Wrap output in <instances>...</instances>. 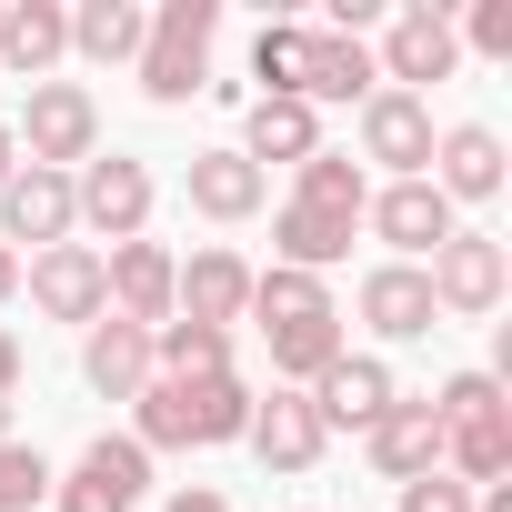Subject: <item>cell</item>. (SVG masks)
I'll return each mask as SVG.
<instances>
[{
    "label": "cell",
    "mask_w": 512,
    "mask_h": 512,
    "mask_svg": "<svg viewBox=\"0 0 512 512\" xmlns=\"http://www.w3.org/2000/svg\"><path fill=\"white\" fill-rule=\"evenodd\" d=\"M0 442H11V402H0Z\"/></svg>",
    "instance_id": "8d00e7d4"
},
{
    "label": "cell",
    "mask_w": 512,
    "mask_h": 512,
    "mask_svg": "<svg viewBox=\"0 0 512 512\" xmlns=\"http://www.w3.org/2000/svg\"><path fill=\"white\" fill-rule=\"evenodd\" d=\"M422 282H432V312L442 322H492L502 292H512V251L492 231H452L432 262H422Z\"/></svg>",
    "instance_id": "5b68a950"
},
{
    "label": "cell",
    "mask_w": 512,
    "mask_h": 512,
    "mask_svg": "<svg viewBox=\"0 0 512 512\" xmlns=\"http://www.w3.org/2000/svg\"><path fill=\"white\" fill-rule=\"evenodd\" d=\"M362 161H382L392 181L432 171V101L422 91H372L362 101Z\"/></svg>",
    "instance_id": "7c38bea8"
},
{
    "label": "cell",
    "mask_w": 512,
    "mask_h": 512,
    "mask_svg": "<svg viewBox=\"0 0 512 512\" xmlns=\"http://www.w3.org/2000/svg\"><path fill=\"white\" fill-rule=\"evenodd\" d=\"M362 231L392 241V262H432V251H442L462 221H452V201H442L432 181H382V191L362 201Z\"/></svg>",
    "instance_id": "30bf717a"
},
{
    "label": "cell",
    "mask_w": 512,
    "mask_h": 512,
    "mask_svg": "<svg viewBox=\"0 0 512 512\" xmlns=\"http://www.w3.org/2000/svg\"><path fill=\"white\" fill-rule=\"evenodd\" d=\"M292 201H302V211H342V221H362V201H372V171H362L352 151H312V161L292 171Z\"/></svg>",
    "instance_id": "83f0119b"
},
{
    "label": "cell",
    "mask_w": 512,
    "mask_h": 512,
    "mask_svg": "<svg viewBox=\"0 0 512 512\" xmlns=\"http://www.w3.org/2000/svg\"><path fill=\"white\" fill-rule=\"evenodd\" d=\"M241 442L262 452V472H312V462L332 452V432H322L312 392H282V382H272V402L251 392V432H241Z\"/></svg>",
    "instance_id": "4fadbf2b"
},
{
    "label": "cell",
    "mask_w": 512,
    "mask_h": 512,
    "mask_svg": "<svg viewBox=\"0 0 512 512\" xmlns=\"http://www.w3.org/2000/svg\"><path fill=\"white\" fill-rule=\"evenodd\" d=\"M332 312V282H312V272H251V302H241V322H262V342L272 332H292V322H322Z\"/></svg>",
    "instance_id": "d4e9b609"
},
{
    "label": "cell",
    "mask_w": 512,
    "mask_h": 512,
    "mask_svg": "<svg viewBox=\"0 0 512 512\" xmlns=\"http://www.w3.org/2000/svg\"><path fill=\"white\" fill-rule=\"evenodd\" d=\"M81 231V201H71V171H11L0 181V251L11 241H71Z\"/></svg>",
    "instance_id": "9a60e30c"
},
{
    "label": "cell",
    "mask_w": 512,
    "mask_h": 512,
    "mask_svg": "<svg viewBox=\"0 0 512 512\" xmlns=\"http://www.w3.org/2000/svg\"><path fill=\"white\" fill-rule=\"evenodd\" d=\"M452 211L462 201H492L502 191V131H482V121H452V131H432V171H422Z\"/></svg>",
    "instance_id": "ac0fdd59"
},
{
    "label": "cell",
    "mask_w": 512,
    "mask_h": 512,
    "mask_svg": "<svg viewBox=\"0 0 512 512\" xmlns=\"http://www.w3.org/2000/svg\"><path fill=\"white\" fill-rule=\"evenodd\" d=\"M51 502V462L31 442H0V512H41Z\"/></svg>",
    "instance_id": "f546056e"
},
{
    "label": "cell",
    "mask_w": 512,
    "mask_h": 512,
    "mask_svg": "<svg viewBox=\"0 0 512 512\" xmlns=\"http://www.w3.org/2000/svg\"><path fill=\"white\" fill-rule=\"evenodd\" d=\"M241 302H251V262L241 251H191V262L171 272V322H201V332H231L241 322Z\"/></svg>",
    "instance_id": "5bb4252c"
},
{
    "label": "cell",
    "mask_w": 512,
    "mask_h": 512,
    "mask_svg": "<svg viewBox=\"0 0 512 512\" xmlns=\"http://www.w3.org/2000/svg\"><path fill=\"white\" fill-rule=\"evenodd\" d=\"M241 432H251V382L241 372H201V382L151 372L141 402H131V442L141 452H221Z\"/></svg>",
    "instance_id": "6da1fadb"
},
{
    "label": "cell",
    "mask_w": 512,
    "mask_h": 512,
    "mask_svg": "<svg viewBox=\"0 0 512 512\" xmlns=\"http://www.w3.org/2000/svg\"><path fill=\"white\" fill-rule=\"evenodd\" d=\"M61 51H71L61 0H0V81H51Z\"/></svg>",
    "instance_id": "ffe728a7"
},
{
    "label": "cell",
    "mask_w": 512,
    "mask_h": 512,
    "mask_svg": "<svg viewBox=\"0 0 512 512\" xmlns=\"http://www.w3.org/2000/svg\"><path fill=\"white\" fill-rule=\"evenodd\" d=\"M362 452H372V472L382 482H422V472H442V422H432V392L412 402V392H392V412L362 432Z\"/></svg>",
    "instance_id": "e0dca14e"
},
{
    "label": "cell",
    "mask_w": 512,
    "mask_h": 512,
    "mask_svg": "<svg viewBox=\"0 0 512 512\" xmlns=\"http://www.w3.org/2000/svg\"><path fill=\"white\" fill-rule=\"evenodd\" d=\"M141 31H151V11H141V0H81V11H71V51L81 61H141Z\"/></svg>",
    "instance_id": "484cf974"
},
{
    "label": "cell",
    "mask_w": 512,
    "mask_h": 512,
    "mask_svg": "<svg viewBox=\"0 0 512 512\" xmlns=\"http://www.w3.org/2000/svg\"><path fill=\"white\" fill-rule=\"evenodd\" d=\"M151 492V452L131 432H101L71 472H51V512H141Z\"/></svg>",
    "instance_id": "52a82bcc"
},
{
    "label": "cell",
    "mask_w": 512,
    "mask_h": 512,
    "mask_svg": "<svg viewBox=\"0 0 512 512\" xmlns=\"http://www.w3.org/2000/svg\"><path fill=\"white\" fill-rule=\"evenodd\" d=\"M171 251L141 231V241H111L101 251V282H111V322H131V332H161L171 322Z\"/></svg>",
    "instance_id": "8fae6325"
},
{
    "label": "cell",
    "mask_w": 512,
    "mask_h": 512,
    "mask_svg": "<svg viewBox=\"0 0 512 512\" xmlns=\"http://www.w3.org/2000/svg\"><path fill=\"white\" fill-rule=\"evenodd\" d=\"M211 31H221V0H161L151 31H141V91L161 111H181L191 91H211Z\"/></svg>",
    "instance_id": "3957f363"
},
{
    "label": "cell",
    "mask_w": 512,
    "mask_h": 512,
    "mask_svg": "<svg viewBox=\"0 0 512 512\" xmlns=\"http://www.w3.org/2000/svg\"><path fill=\"white\" fill-rule=\"evenodd\" d=\"M352 352V332H342V312H322V322H292V332H272V372H282V392H312L332 362Z\"/></svg>",
    "instance_id": "4316f807"
},
{
    "label": "cell",
    "mask_w": 512,
    "mask_h": 512,
    "mask_svg": "<svg viewBox=\"0 0 512 512\" xmlns=\"http://www.w3.org/2000/svg\"><path fill=\"white\" fill-rule=\"evenodd\" d=\"M21 372H31V362H21V332H0V402L21 392Z\"/></svg>",
    "instance_id": "d6a6232c"
},
{
    "label": "cell",
    "mask_w": 512,
    "mask_h": 512,
    "mask_svg": "<svg viewBox=\"0 0 512 512\" xmlns=\"http://www.w3.org/2000/svg\"><path fill=\"white\" fill-rule=\"evenodd\" d=\"M71 201H81V231H101V241H141L161 191H151V161L101 151V161H81V171H71Z\"/></svg>",
    "instance_id": "ba28073f"
},
{
    "label": "cell",
    "mask_w": 512,
    "mask_h": 512,
    "mask_svg": "<svg viewBox=\"0 0 512 512\" xmlns=\"http://www.w3.org/2000/svg\"><path fill=\"white\" fill-rule=\"evenodd\" d=\"M352 312H362L382 342H422V332H442L422 262H372V272H362V292H352Z\"/></svg>",
    "instance_id": "2e32d148"
},
{
    "label": "cell",
    "mask_w": 512,
    "mask_h": 512,
    "mask_svg": "<svg viewBox=\"0 0 512 512\" xmlns=\"http://www.w3.org/2000/svg\"><path fill=\"white\" fill-rule=\"evenodd\" d=\"M21 292H31L41 322H81V332L111 312V282H101V251H91V241H51V251H31V262H21Z\"/></svg>",
    "instance_id": "9c48e42d"
},
{
    "label": "cell",
    "mask_w": 512,
    "mask_h": 512,
    "mask_svg": "<svg viewBox=\"0 0 512 512\" xmlns=\"http://www.w3.org/2000/svg\"><path fill=\"white\" fill-rule=\"evenodd\" d=\"M452 61H462V41H452V11H442V0H402V11H382V51H372L382 91L452 81Z\"/></svg>",
    "instance_id": "8992f818"
},
{
    "label": "cell",
    "mask_w": 512,
    "mask_h": 512,
    "mask_svg": "<svg viewBox=\"0 0 512 512\" xmlns=\"http://www.w3.org/2000/svg\"><path fill=\"white\" fill-rule=\"evenodd\" d=\"M11 151H31V171H81V161H101V101H91L81 81H31Z\"/></svg>",
    "instance_id": "277c9868"
},
{
    "label": "cell",
    "mask_w": 512,
    "mask_h": 512,
    "mask_svg": "<svg viewBox=\"0 0 512 512\" xmlns=\"http://www.w3.org/2000/svg\"><path fill=\"white\" fill-rule=\"evenodd\" d=\"M181 191H191V211H201V221H251V211L272 201V171H251L241 151H191Z\"/></svg>",
    "instance_id": "44dd1931"
},
{
    "label": "cell",
    "mask_w": 512,
    "mask_h": 512,
    "mask_svg": "<svg viewBox=\"0 0 512 512\" xmlns=\"http://www.w3.org/2000/svg\"><path fill=\"white\" fill-rule=\"evenodd\" d=\"M21 171V151H11V121H0V181H11Z\"/></svg>",
    "instance_id": "d590c367"
},
{
    "label": "cell",
    "mask_w": 512,
    "mask_h": 512,
    "mask_svg": "<svg viewBox=\"0 0 512 512\" xmlns=\"http://www.w3.org/2000/svg\"><path fill=\"white\" fill-rule=\"evenodd\" d=\"M21 302V251H0V312Z\"/></svg>",
    "instance_id": "e575fe53"
},
{
    "label": "cell",
    "mask_w": 512,
    "mask_h": 512,
    "mask_svg": "<svg viewBox=\"0 0 512 512\" xmlns=\"http://www.w3.org/2000/svg\"><path fill=\"white\" fill-rule=\"evenodd\" d=\"M432 422H442V472L492 492L512 472V402H502V372H452L432 392Z\"/></svg>",
    "instance_id": "7a4b0ae2"
},
{
    "label": "cell",
    "mask_w": 512,
    "mask_h": 512,
    "mask_svg": "<svg viewBox=\"0 0 512 512\" xmlns=\"http://www.w3.org/2000/svg\"><path fill=\"white\" fill-rule=\"evenodd\" d=\"M402 512H472V482H452V472H422V482H402Z\"/></svg>",
    "instance_id": "1f68e13d"
},
{
    "label": "cell",
    "mask_w": 512,
    "mask_h": 512,
    "mask_svg": "<svg viewBox=\"0 0 512 512\" xmlns=\"http://www.w3.org/2000/svg\"><path fill=\"white\" fill-rule=\"evenodd\" d=\"M312 412H322V432H372V422L392 412V362H382V352H342V362L312 382Z\"/></svg>",
    "instance_id": "d6986e66"
},
{
    "label": "cell",
    "mask_w": 512,
    "mask_h": 512,
    "mask_svg": "<svg viewBox=\"0 0 512 512\" xmlns=\"http://www.w3.org/2000/svg\"><path fill=\"white\" fill-rule=\"evenodd\" d=\"M171 512H231V502H221L211 482H181V492H171Z\"/></svg>",
    "instance_id": "836d02e7"
},
{
    "label": "cell",
    "mask_w": 512,
    "mask_h": 512,
    "mask_svg": "<svg viewBox=\"0 0 512 512\" xmlns=\"http://www.w3.org/2000/svg\"><path fill=\"white\" fill-rule=\"evenodd\" d=\"M452 41L482 61H512V0H472V21H452Z\"/></svg>",
    "instance_id": "4dcf8cb0"
},
{
    "label": "cell",
    "mask_w": 512,
    "mask_h": 512,
    "mask_svg": "<svg viewBox=\"0 0 512 512\" xmlns=\"http://www.w3.org/2000/svg\"><path fill=\"white\" fill-rule=\"evenodd\" d=\"M81 382L101 392V402H141V382H151V332H131V322H91L81 332Z\"/></svg>",
    "instance_id": "7402d4cb"
},
{
    "label": "cell",
    "mask_w": 512,
    "mask_h": 512,
    "mask_svg": "<svg viewBox=\"0 0 512 512\" xmlns=\"http://www.w3.org/2000/svg\"><path fill=\"white\" fill-rule=\"evenodd\" d=\"M302 51H312L302 21H262V41H251V81H262V101H302Z\"/></svg>",
    "instance_id": "f1b7e54d"
},
{
    "label": "cell",
    "mask_w": 512,
    "mask_h": 512,
    "mask_svg": "<svg viewBox=\"0 0 512 512\" xmlns=\"http://www.w3.org/2000/svg\"><path fill=\"white\" fill-rule=\"evenodd\" d=\"M312 151H322V111L312 101H251V131H241V161L251 171H262V161H292L302 171Z\"/></svg>",
    "instance_id": "cb8c5ba5"
},
{
    "label": "cell",
    "mask_w": 512,
    "mask_h": 512,
    "mask_svg": "<svg viewBox=\"0 0 512 512\" xmlns=\"http://www.w3.org/2000/svg\"><path fill=\"white\" fill-rule=\"evenodd\" d=\"M382 91V71H372V51L362 41H342V31H312V51H302V101L322 111V101H372Z\"/></svg>",
    "instance_id": "603a6c76"
}]
</instances>
